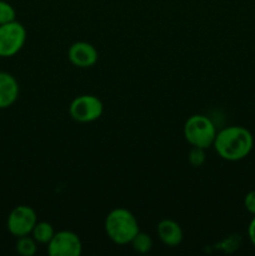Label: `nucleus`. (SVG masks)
Masks as SVG:
<instances>
[{"instance_id": "obj_12", "label": "nucleus", "mask_w": 255, "mask_h": 256, "mask_svg": "<svg viewBox=\"0 0 255 256\" xmlns=\"http://www.w3.org/2000/svg\"><path fill=\"white\" fill-rule=\"evenodd\" d=\"M15 250H16L18 254L22 256H34L38 252V242H35L32 235L16 238Z\"/></svg>"}, {"instance_id": "obj_14", "label": "nucleus", "mask_w": 255, "mask_h": 256, "mask_svg": "<svg viewBox=\"0 0 255 256\" xmlns=\"http://www.w3.org/2000/svg\"><path fill=\"white\" fill-rule=\"evenodd\" d=\"M16 20V12L10 2L0 0V25Z\"/></svg>"}, {"instance_id": "obj_6", "label": "nucleus", "mask_w": 255, "mask_h": 256, "mask_svg": "<svg viewBox=\"0 0 255 256\" xmlns=\"http://www.w3.org/2000/svg\"><path fill=\"white\" fill-rule=\"evenodd\" d=\"M36 222L38 215L32 206L18 205L8 215L6 228L12 236L20 238L32 234Z\"/></svg>"}, {"instance_id": "obj_2", "label": "nucleus", "mask_w": 255, "mask_h": 256, "mask_svg": "<svg viewBox=\"0 0 255 256\" xmlns=\"http://www.w3.org/2000/svg\"><path fill=\"white\" fill-rule=\"evenodd\" d=\"M104 229L108 238L116 245H128L140 232L136 216L125 208H116L106 215Z\"/></svg>"}, {"instance_id": "obj_10", "label": "nucleus", "mask_w": 255, "mask_h": 256, "mask_svg": "<svg viewBox=\"0 0 255 256\" xmlns=\"http://www.w3.org/2000/svg\"><path fill=\"white\" fill-rule=\"evenodd\" d=\"M156 234L160 242L170 248L179 246L184 238L182 226L172 219H162L156 226Z\"/></svg>"}, {"instance_id": "obj_9", "label": "nucleus", "mask_w": 255, "mask_h": 256, "mask_svg": "<svg viewBox=\"0 0 255 256\" xmlns=\"http://www.w3.org/2000/svg\"><path fill=\"white\" fill-rule=\"evenodd\" d=\"M19 82L14 75L0 72V109H8L19 98Z\"/></svg>"}, {"instance_id": "obj_7", "label": "nucleus", "mask_w": 255, "mask_h": 256, "mask_svg": "<svg viewBox=\"0 0 255 256\" xmlns=\"http://www.w3.org/2000/svg\"><path fill=\"white\" fill-rule=\"evenodd\" d=\"M82 252V240L70 230L55 232L48 244V254L50 256H80Z\"/></svg>"}, {"instance_id": "obj_15", "label": "nucleus", "mask_w": 255, "mask_h": 256, "mask_svg": "<svg viewBox=\"0 0 255 256\" xmlns=\"http://www.w3.org/2000/svg\"><path fill=\"white\" fill-rule=\"evenodd\" d=\"M188 160H189L192 166L194 168L202 166V165L205 162V160H206V156H205V149L192 146V150L189 152V155H188Z\"/></svg>"}, {"instance_id": "obj_17", "label": "nucleus", "mask_w": 255, "mask_h": 256, "mask_svg": "<svg viewBox=\"0 0 255 256\" xmlns=\"http://www.w3.org/2000/svg\"><path fill=\"white\" fill-rule=\"evenodd\" d=\"M248 236H249V240L252 244V246H255V216H252V219L249 222V226H248Z\"/></svg>"}, {"instance_id": "obj_16", "label": "nucleus", "mask_w": 255, "mask_h": 256, "mask_svg": "<svg viewBox=\"0 0 255 256\" xmlns=\"http://www.w3.org/2000/svg\"><path fill=\"white\" fill-rule=\"evenodd\" d=\"M244 206L248 210V212L255 216V190H252V192L245 195Z\"/></svg>"}, {"instance_id": "obj_1", "label": "nucleus", "mask_w": 255, "mask_h": 256, "mask_svg": "<svg viewBox=\"0 0 255 256\" xmlns=\"http://www.w3.org/2000/svg\"><path fill=\"white\" fill-rule=\"evenodd\" d=\"M212 146L222 159L226 162H240L252 152L254 136L246 128L232 125L216 132Z\"/></svg>"}, {"instance_id": "obj_11", "label": "nucleus", "mask_w": 255, "mask_h": 256, "mask_svg": "<svg viewBox=\"0 0 255 256\" xmlns=\"http://www.w3.org/2000/svg\"><path fill=\"white\" fill-rule=\"evenodd\" d=\"M55 234V230L52 225L48 222H38L35 224L34 229L32 232V236L34 238L38 244H49Z\"/></svg>"}, {"instance_id": "obj_13", "label": "nucleus", "mask_w": 255, "mask_h": 256, "mask_svg": "<svg viewBox=\"0 0 255 256\" xmlns=\"http://www.w3.org/2000/svg\"><path fill=\"white\" fill-rule=\"evenodd\" d=\"M130 244H132L134 252H139V254H146V252H149L150 250L152 249L154 242H152V236H150L149 234L139 232L136 235H135L134 239L132 240Z\"/></svg>"}, {"instance_id": "obj_5", "label": "nucleus", "mask_w": 255, "mask_h": 256, "mask_svg": "<svg viewBox=\"0 0 255 256\" xmlns=\"http://www.w3.org/2000/svg\"><path fill=\"white\" fill-rule=\"evenodd\" d=\"M102 112H104V105L102 100L90 94L79 95L70 102L69 106V114L72 119L82 124L96 122L98 119H100Z\"/></svg>"}, {"instance_id": "obj_3", "label": "nucleus", "mask_w": 255, "mask_h": 256, "mask_svg": "<svg viewBox=\"0 0 255 256\" xmlns=\"http://www.w3.org/2000/svg\"><path fill=\"white\" fill-rule=\"evenodd\" d=\"M184 138L192 146L209 149L214 144L216 128L210 118L202 114H195L188 118L184 124Z\"/></svg>"}, {"instance_id": "obj_8", "label": "nucleus", "mask_w": 255, "mask_h": 256, "mask_svg": "<svg viewBox=\"0 0 255 256\" xmlns=\"http://www.w3.org/2000/svg\"><path fill=\"white\" fill-rule=\"evenodd\" d=\"M68 59L74 66L80 69H88L96 64L99 52L96 48L88 42H72L68 50Z\"/></svg>"}, {"instance_id": "obj_4", "label": "nucleus", "mask_w": 255, "mask_h": 256, "mask_svg": "<svg viewBox=\"0 0 255 256\" xmlns=\"http://www.w3.org/2000/svg\"><path fill=\"white\" fill-rule=\"evenodd\" d=\"M26 29L22 22L12 20L0 25V58H12L24 48Z\"/></svg>"}]
</instances>
